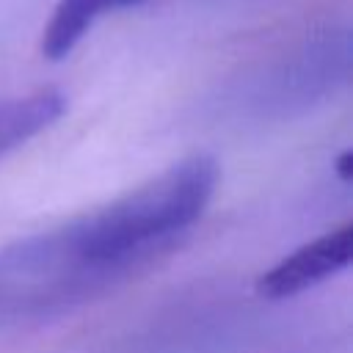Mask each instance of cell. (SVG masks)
<instances>
[{"label": "cell", "instance_id": "1", "mask_svg": "<svg viewBox=\"0 0 353 353\" xmlns=\"http://www.w3.org/2000/svg\"><path fill=\"white\" fill-rule=\"evenodd\" d=\"M212 157L182 160L121 199L0 248V328L61 317L146 270L199 221Z\"/></svg>", "mask_w": 353, "mask_h": 353}, {"label": "cell", "instance_id": "2", "mask_svg": "<svg viewBox=\"0 0 353 353\" xmlns=\"http://www.w3.org/2000/svg\"><path fill=\"white\" fill-rule=\"evenodd\" d=\"M353 251V223H342L317 240L295 248L290 256L276 262L270 270H265L256 281L259 295L265 298H290L298 295L328 276L339 273L350 262Z\"/></svg>", "mask_w": 353, "mask_h": 353}, {"label": "cell", "instance_id": "3", "mask_svg": "<svg viewBox=\"0 0 353 353\" xmlns=\"http://www.w3.org/2000/svg\"><path fill=\"white\" fill-rule=\"evenodd\" d=\"M63 108L66 99L55 88H39L33 94L0 99V157L55 124Z\"/></svg>", "mask_w": 353, "mask_h": 353}]
</instances>
